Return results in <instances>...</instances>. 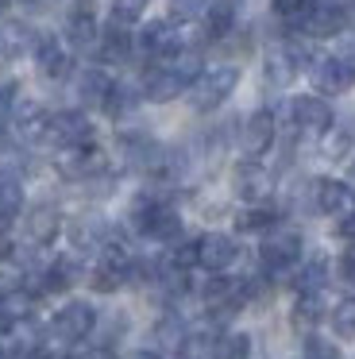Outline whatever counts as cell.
Here are the masks:
<instances>
[{
  "label": "cell",
  "mask_w": 355,
  "mask_h": 359,
  "mask_svg": "<svg viewBox=\"0 0 355 359\" xmlns=\"http://www.w3.org/2000/svg\"><path fill=\"white\" fill-rule=\"evenodd\" d=\"M46 120H51V112L39 101H20L8 116V124H12V135L20 143H39L46 135Z\"/></svg>",
  "instance_id": "17"
},
{
  "label": "cell",
  "mask_w": 355,
  "mask_h": 359,
  "mask_svg": "<svg viewBox=\"0 0 355 359\" xmlns=\"http://www.w3.org/2000/svg\"><path fill=\"white\" fill-rule=\"evenodd\" d=\"M97 328V309L89 302H66L58 313L51 317V336L62 344H77Z\"/></svg>",
  "instance_id": "7"
},
{
  "label": "cell",
  "mask_w": 355,
  "mask_h": 359,
  "mask_svg": "<svg viewBox=\"0 0 355 359\" xmlns=\"http://www.w3.org/2000/svg\"><path fill=\"white\" fill-rule=\"evenodd\" d=\"M0 259H4V243H0Z\"/></svg>",
  "instance_id": "51"
},
{
  "label": "cell",
  "mask_w": 355,
  "mask_h": 359,
  "mask_svg": "<svg viewBox=\"0 0 355 359\" xmlns=\"http://www.w3.org/2000/svg\"><path fill=\"white\" fill-rule=\"evenodd\" d=\"M20 212H23V186L15 178H0V232H8Z\"/></svg>",
  "instance_id": "26"
},
{
  "label": "cell",
  "mask_w": 355,
  "mask_h": 359,
  "mask_svg": "<svg viewBox=\"0 0 355 359\" xmlns=\"http://www.w3.org/2000/svg\"><path fill=\"white\" fill-rule=\"evenodd\" d=\"M340 274H344V278L355 286V243L344 251V255H340Z\"/></svg>",
  "instance_id": "41"
},
{
  "label": "cell",
  "mask_w": 355,
  "mask_h": 359,
  "mask_svg": "<svg viewBox=\"0 0 355 359\" xmlns=\"http://www.w3.org/2000/svg\"><path fill=\"white\" fill-rule=\"evenodd\" d=\"M236 32V0H213L205 8V35L208 39H228Z\"/></svg>",
  "instance_id": "24"
},
{
  "label": "cell",
  "mask_w": 355,
  "mask_h": 359,
  "mask_svg": "<svg viewBox=\"0 0 355 359\" xmlns=\"http://www.w3.org/2000/svg\"><path fill=\"white\" fill-rule=\"evenodd\" d=\"M274 135H278V120H274V112L270 109H259V112H251V116L239 124V151H243L247 158H255V155H267L270 151V143H274Z\"/></svg>",
  "instance_id": "11"
},
{
  "label": "cell",
  "mask_w": 355,
  "mask_h": 359,
  "mask_svg": "<svg viewBox=\"0 0 355 359\" xmlns=\"http://www.w3.org/2000/svg\"><path fill=\"white\" fill-rule=\"evenodd\" d=\"M69 16H97V0H74Z\"/></svg>",
  "instance_id": "43"
},
{
  "label": "cell",
  "mask_w": 355,
  "mask_h": 359,
  "mask_svg": "<svg viewBox=\"0 0 355 359\" xmlns=\"http://www.w3.org/2000/svg\"><path fill=\"white\" fill-rule=\"evenodd\" d=\"M27 158H23V147H0V174L4 178H15L20 182V174L27 170Z\"/></svg>",
  "instance_id": "37"
},
{
  "label": "cell",
  "mask_w": 355,
  "mask_h": 359,
  "mask_svg": "<svg viewBox=\"0 0 355 359\" xmlns=\"http://www.w3.org/2000/svg\"><path fill=\"white\" fill-rule=\"evenodd\" d=\"M139 101H143V93H139L135 86H112V93H108V101H105V112L116 124H123V120L135 116Z\"/></svg>",
  "instance_id": "25"
},
{
  "label": "cell",
  "mask_w": 355,
  "mask_h": 359,
  "mask_svg": "<svg viewBox=\"0 0 355 359\" xmlns=\"http://www.w3.org/2000/svg\"><path fill=\"white\" fill-rule=\"evenodd\" d=\"M97 55H100V62H108V66H123L135 55V32H128L123 24H112V20H108V27L97 39Z\"/></svg>",
  "instance_id": "20"
},
{
  "label": "cell",
  "mask_w": 355,
  "mask_h": 359,
  "mask_svg": "<svg viewBox=\"0 0 355 359\" xmlns=\"http://www.w3.org/2000/svg\"><path fill=\"white\" fill-rule=\"evenodd\" d=\"M313 205L324 212V217H340V220H344L347 212H355V194L347 189V182L321 178V182H313Z\"/></svg>",
  "instance_id": "16"
},
{
  "label": "cell",
  "mask_w": 355,
  "mask_h": 359,
  "mask_svg": "<svg viewBox=\"0 0 355 359\" xmlns=\"http://www.w3.org/2000/svg\"><path fill=\"white\" fill-rule=\"evenodd\" d=\"M305 359H340V348H336L332 340L309 336V340H305Z\"/></svg>",
  "instance_id": "39"
},
{
  "label": "cell",
  "mask_w": 355,
  "mask_h": 359,
  "mask_svg": "<svg viewBox=\"0 0 355 359\" xmlns=\"http://www.w3.org/2000/svg\"><path fill=\"white\" fill-rule=\"evenodd\" d=\"M239 86V70L236 66H213L205 70L197 81L189 86V104L193 112H216Z\"/></svg>",
  "instance_id": "1"
},
{
  "label": "cell",
  "mask_w": 355,
  "mask_h": 359,
  "mask_svg": "<svg viewBox=\"0 0 355 359\" xmlns=\"http://www.w3.org/2000/svg\"><path fill=\"white\" fill-rule=\"evenodd\" d=\"M20 4H23L27 12H35V16H43V12H54V8H58L62 0H20Z\"/></svg>",
  "instance_id": "42"
},
{
  "label": "cell",
  "mask_w": 355,
  "mask_h": 359,
  "mask_svg": "<svg viewBox=\"0 0 355 359\" xmlns=\"http://www.w3.org/2000/svg\"><path fill=\"white\" fill-rule=\"evenodd\" d=\"M74 282H77V263L74 259H54V263L43 271V290L46 294H62V290H69Z\"/></svg>",
  "instance_id": "29"
},
{
  "label": "cell",
  "mask_w": 355,
  "mask_h": 359,
  "mask_svg": "<svg viewBox=\"0 0 355 359\" xmlns=\"http://www.w3.org/2000/svg\"><path fill=\"white\" fill-rule=\"evenodd\" d=\"M270 189H274V182H270V170H267V166H259L255 158L236 163V170H232V194H236L239 201L262 205V201L270 197Z\"/></svg>",
  "instance_id": "10"
},
{
  "label": "cell",
  "mask_w": 355,
  "mask_h": 359,
  "mask_svg": "<svg viewBox=\"0 0 355 359\" xmlns=\"http://www.w3.org/2000/svg\"><path fill=\"white\" fill-rule=\"evenodd\" d=\"M147 4H151V0H112V24L131 27L147 12Z\"/></svg>",
  "instance_id": "35"
},
{
  "label": "cell",
  "mask_w": 355,
  "mask_h": 359,
  "mask_svg": "<svg viewBox=\"0 0 355 359\" xmlns=\"http://www.w3.org/2000/svg\"><path fill=\"white\" fill-rule=\"evenodd\" d=\"M69 243L77 251H105L108 248V220L105 217H77L69 224Z\"/></svg>",
  "instance_id": "22"
},
{
  "label": "cell",
  "mask_w": 355,
  "mask_h": 359,
  "mask_svg": "<svg viewBox=\"0 0 355 359\" xmlns=\"http://www.w3.org/2000/svg\"><path fill=\"white\" fill-rule=\"evenodd\" d=\"M35 43H39V32L23 20H0V58L15 62L23 55H35Z\"/></svg>",
  "instance_id": "19"
},
{
  "label": "cell",
  "mask_w": 355,
  "mask_h": 359,
  "mask_svg": "<svg viewBox=\"0 0 355 359\" xmlns=\"http://www.w3.org/2000/svg\"><path fill=\"white\" fill-rule=\"evenodd\" d=\"M344 4H347V16H355V0H344Z\"/></svg>",
  "instance_id": "49"
},
{
  "label": "cell",
  "mask_w": 355,
  "mask_h": 359,
  "mask_svg": "<svg viewBox=\"0 0 355 359\" xmlns=\"http://www.w3.org/2000/svg\"><path fill=\"white\" fill-rule=\"evenodd\" d=\"M112 86H116V81L108 78L100 66H89V70L77 74V86H74V89H77V101H81V104H89V109H105Z\"/></svg>",
  "instance_id": "23"
},
{
  "label": "cell",
  "mask_w": 355,
  "mask_h": 359,
  "mask_svg": "<svg viewBox=\"0 0 355 359\" xmlns=\"http://www.w3.org/2000/svg\"><path fill=\"white\" fill-rule=\"evenodd\" d=\"M0 359H4V348H0Z\"/></svg>",
  "instance_id": "53"
},
{
  "label": "cell",
  "mask_w": 355,
  "mask_h": 359,
  "mask_svg": "<svg viewBox=\"0 0 355 359\" xmlns=\"http://www.w3.org/2000/svg\"><path fill=\"white\" fill-rule=\"evenodd\" d=\"M321 286H324V259H313L297 274V294H321Z\"/></svg>",
  "instance_id": "38"
},
{
  "label": "cell",
  "mask_w": 355,
  "mask_h": 359,
  "mask_svg": "<svg viewBox=\"0 0 355 359\" xmlns=\"http://www.w3.org/2000/svg\"><path fill=\"white\" fill-rule=\"evenodd\" d=\"M0 313H4L8 320H23V317H31L35 313V294H31L27 286H12V290H4L0 294Z\"/></svg>",
  "instance_id": "28"
},
{
  "label": "cell",
  "mask_w": 355,
  "mask_h": 359,
  "mask_svg": "<svg viewBox=\"0 0 355 359\" xmlns=\"http://www.w3.org/2000/svg\"><path fill=\"white\" fill-rule=\"evenodd\" d=\"M208 359H251V336H243V332H224V336H216Z\"/></svg>",
  "instance_id": "30"
},
{
  "label": "cell",
  "mask_w": 355,
  "mask_h": 359,
  "mask_svg": "<svg viewBox=\"0 0 355 359\" xmlns=\"http://www.w3.org/2000/svg\"><path fill=\"white\" fill-rule=\"evenodd\" d=\"M58 232H62V212L54 209V205H35V209L27 212V220H23V236H27L31 248L54 243Z\"/></svg>",
  "instance_id": "21"
},
{
  "label": "cell",
  "mask_w": 355,
  "mask_h": 359,
  "mask_svg": "<svg viewBox=\"0 0 355 359\" xmlns=\"http://www.w3.org/2000/svg\"><path fill=\"white\" fill-rule=\"evenodd\" d=\"M43 143H51V147L58 151H69V147H85V143H93V124L85 112H51V120H46V135Z\"/></svg>",
  "instance_id": "5"
},
{
  "label": "cell",
  "mask_w": 355,
  "mask_h": 359,
  "mask_svg": "<svg viewBox=\"0 0 355 359\" xmlns=\"http://www.w3.org/2000/svg\"><path fill=\"white\" fill-rule=\"evenodd\" d=\"M4 8H8V0H0V16H4Z\"/></svg>",
  "instance_id": "50"
},
{
  "label": "cell",
  "mask_w": 355,
  "mask_h": 359,
  "mask_svg": "<svg viewBox=\"0 0 355 359\" xmlns=\"http://www.w3.org/2000/svg\"><path fill=\"white\" fill-rule=\"evenodd\" d=\"M355 147V120H344V124H332L328 140H324V151H328V158H347Z\"/></svg>",
  "instance_id": "32"
},
{
  "label": "cell",
  "mask_w": 355,
  "mask_h": 359,
  "mask_svg": "<svg viewBox=\"0 0 355 359\" xmlns=\"http://www.w3.org/2000/svg\"><path fill=\"white\" fill-rule=\"evenodd\" d=\"M58 174L69 182H93L100 170H105V151L97 143H85V147H69L58 155Z\"/></svg>",
  "instance_id": "12"
},
{
  "label": "cell",
  "mask_w": 355,
  "mask_h": 359,
  "mask_svg": "<svg viewBox=\"0 0 355 359\" xmlns=\"http://www.w3.org/2000/svg\"><path fill=\"white\" fill-rule=\"evenodd\" d=\"M309 78H313V89L316 93H347L351 89V70H347V62L340 55H324V58H313V66H309Z\"/></svg>",
  "instance_id": "14"
},
{
  "label": "cell",
  "mask_w": 355,
  "mask_h": 359,
  "mask_svg": "<svg viewBox=\"0 0 355 359\" xmlns=\"http://www.w3.org/2000/svg\"><path fill=\"white\" fill-rule=\"evenodd\" d=\"M66 39L74 50H93L100 39V27H97V16H69L66 20Z\"/></svg>",
  "instance_id": "27"
},
{
  "label": "cell",
  "mask_w": 355,
  "mask_h": 359,
  "mask_svg": "<svg viewBox=\"0 0 355 359\" xmlns=\"http://www.w3.org/2000/svg\"><path fill=\"white\" fill-rule=\"evenodd\" d=\"M297 259H301V236L293 228H270L259 248V263L270 274H278V271H290Z\"/></svg>",
  "instance_id": "8"
},
{
  "label": "cell",
  "mask_w": 355,
  "mask_h": 359,
  "mask_svg": "<svg viewBox=\"0 0 355 359\" xmlns=\"http://www.w3.org/2000/svg\"><path fill=\"white\" fill-rule=\"evenodd\" d=\"M8 328H12V320H8L4 313H0V332H8Z\"/></svg>",
  "instance_id": "48"
},
{
  "label": "cell",
  "mask_w": 355,
  "mask_h": 359,
  "mask_svg": "<svg viewBox=\"0 0 355 359\" xmlns=\"http://www.w3.org/2000/svg\"><path fill=\"white\" fill-rule=\"evenodd\" d=\"M347 4L344 0H313L305 24H301V35H313V39H336L347 27Z\"/></svg>",
  "instance_id": "9"
},
{
  "label": "cell",
  "mask_w": 355,
  "mask_h": 359,
  "mask_svg": "<svg viewBox=\"0 0 355 359\" xmlns=\"http://www.w3.org/2000/svg\"><path fill=\"white\" fill-rule=\"evenodd\" d=\"M336 232L344 236V240H355V212H347V217L340 220V224H336Z\"/></svg>",
  "instance_id": "44"
},
{
  "label": "cell",
  "mask_w": 355,
  "mask_h": 359,
  "mask_svg": "<svg viewBox=\"0 0 355 359\" xmlns=\"http://www.w3.org/2000/svg\"><path fill=\"white\" fill-rule=\"evenodd\" d=\"M305 62H313V58H309L297 43L286 39V43H278V47H270L267 55H262V78H267L270 89H290Z\"/></svg>",
  "instance_id": "3"
},
{
  "label": "cell",
  "mask_w": 355,
  "mask_h": 359,
  "mask_svg": "<svg viewBox=\"0 0 355 359\" xmlns=\"http://www.w3.org/2000/svg\"><path fill=\"white\" fill-rule=\"evenodd\" d=\"M185 89H189V86L174 74V66H170V62H154V66H147V70H143V86H139V93H143L147 101H154V104H166V101H178Z\"/></svg>",
  "instance_id": "13"
},
{
  "label": "cell",
  "mask_w": 355,
  "mask_h": 359,
  "mask_svg": "<svg viewBox=\"0 0 355 359\" xmlns=\"http://www.w3.org/2000/svg\"><path fill=\"white\" fill-rule=\"evenodd\" d=\"M344 62H347V70H351V78H355V43H347V55H344Z\"/></svg>",
  "instance_id": "45"
},
{
  "label": "cell",
  "mask_w": 355,
  "mask_h": 359,
  "mask_svg": "<svg viewBox=\"0 0 355 359\" xmlns=\"http://www.w3.org/2000/svg\"><path fill=\"white\" fill-rule=\"evenodd\" d=\"M20 86H15V81H0V120H8L12 116V109L15 104H20Z\"/></svg>",
  "instance_id": "40"
},
{
  "label": "cell",
  "mask_w": 355,
  "mask_h": 359,
  "mask_svg": "<svg viewBox=\"0 0 355 359\" xmlns=\"http://www.w3.org/2000/svg\"><path fill=\"white\" fill-rule=\"evenodd\" d=\"M286 120H290V132H305V135H328L332 124H336V112L324 97H293L286 104Z\"/></svg>",
  "instance_id": "2"
},
{
  "label": "cell",
  "mask_w": 355,
  "mask_h": 359,
  "mask_svg": "<svg viewBox=\"0 0 355 359\" xmlns=\"http://www.w3.org/2000/svg\"><path fill=\"white\" fill-rule=\"evenodd\" d=\"M58 359H74V355H58Z\"/></svg>",
  "instance_id": "52"
},
{
  "label": "cell",
  "mask_w": 355,
  "mask_h": 359,
  "mask_svg": "<svg viewBox=\"0 0 355 359\" xmlns=\"http://www.w3.org/2000/svg\"><path fill=\"white\" fill-rule=\"evenodd\" d=\"M135 50L154 58V62H170V58H178L185 50V35L174 32L166 20H154V24H143L135 32Z\"/></svg>",
  "instance_id": "4"
},
{
  "label": "cell",
  "mask_w": 355,
  "mask_h": 359,
  "mask_svg": "<svg viewBox=\"0 0 355 359\" xmlns=\"http://www.w3.org/2000/svg\"><path fill=\"white\" fill-rule=\"evenodd\" d=\"M213 4V0H170V20H178V24H189V20L205 16V8Z\"/></svg>",
  "instance_id": "36"
},
{
  "label": "cell",
  "mask_w": 355,
  "mask_h": 359,
  "mask_svg": "<svg viewBox=\"0 0 355 359\" xmlns=\"http://www.w3.org/2000/svg\"><path fill=\"white\" fill-rule=\"evenodd\" d=\"M347 189L355 194V158H351V166H347Z\"/></svg>",
  "instance_id": "46"
},
{
  "label": "cell",
  "mask_w": 355,
  "mask_h": 359,
  "mask_svg": "<svg viewBox=\"0 0 355 359\" xmlns=\"http://www.w3.org/2000/svg\"><path fill=\"white\" fill-rule=\"evenodd\" d=\"M278 224V212L267 209V205H251V209H243L236 217V228L239 232H270V228Z\"/></svg>",
  "instance_id": "31"
},
{
  "label": "cell",
  "mask_w": 355,
  "mask_h": 359,
  "mask_svg": "<svg viewBox=\"0 0 355 359\" xmlns=\"http://www.w3.org/2000/svg\"><path fill=\"white\" fill-rule=\"evenodd\" d=\"M332 332L340 340H355V302H340L332 309Z\"/></svg>",
  "instance_id": "34"
},
{
  "label": "cell",
  "mask_w": 355,
  "mask_h": 359,
  "mask_svg": "<svg viewBox=\"0 0 355 359\" xmlns=\"http://www.w3.org/2000/svg\"><path fill=\"white\" fill-rule=\"evenodd\" d=\"M35 66L43 78L51 81H62L74 74V58H69V50H62V43L54 39V35H39L35 43Z\"/></svg>",
  "instance_id": "18"
},
{
  "label": "cell",
  "mask_w": 355,
  "mask_h": 359,
  "mask_svg": "<svg viewBox=\"0 0 355 359\" xmlns=\"http://www.w3.org/2000/svg\"><path fill=\"white\" fill-rule=\"evenodd\" d=\"M131 359H162V355H159V351H135Z\"/></svg>",
  "instance_id": "47"
},
{
  "label": "cell",
  "mask_w": 355,
  "mask_h": 359,
  "mask_svg": "<svg viewBox=\"0 0 355 359\" xmlns=\"http://www.w3.org/2000/svg\"><path fill=\"white\" fill-rule=\"evenodd\" d=\"M321 320V294H297L293 305V325L297 328H313Z\"/></svg>",
  "instance_id": "33"
},
{
  "label": "cell",
  "mask_w": 355,
  "mask_h": 359,
  "mask_svg": "<svg viewBox=\"0 0 355 359\" xmlns=\"http://www.w3.org/2000/svg\"><path fill=\"white\" fill-rule=\"evenodd\" d=\"M201 302H205L208 317L228 320V317H236V313L243 309L247 282H239V278H208L205 286H201Z\"/></svg>",
  "instance_id": "6"
},
{
  "label": "cell",
  "mask_w": 355,
  "mask_h": 359,
  "mask_svg": "<svg viewBox=\"0 0 355 359\" xmlns=\"http://www.w3.org/2000/svg\"><path fill=\"white\" fill-rule=\"evenodd\" d=\"M236 259H239V248L228 232H205L197 240V263L205 266V271L220 274V271H228Z\"/></svg>",
  "instance_id": "15"
}]
</instances>
